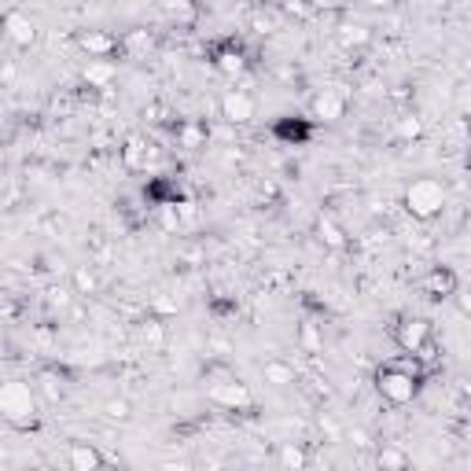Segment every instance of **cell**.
<instances>
[{"mask_svg":"<svg viewBox=\"0 0 471 471\" xmlns=\"http://www.w3.org/2000/svg\"><path fill=\"white\" fill-rule=\"evenodd\" d=\"M41 401L44 398H41L37 383L12 376L5 387H0V417H5L15 431H30L41 420Z\"/></svg>","mask_w":471,"mask_h":471,"instance_id":"6da1fadb","label":"cell"},{"mask_svg":"<svg viewBox=\"0 0 471 471\" xmlns=\"http://www.w3.org/2000/svg\"><path fill=\"white\" fill-rule=\"evenodd\" d=\"M203 387H207V401L225 409V412H255V390L225 365H210L203 369Z\"/></svg>","mask_w":471,"mask_h":471,"instance_id":"7a4b0ae2","label":"cell"},{"mask_svg":"<svg viewBox=\"0 0 471 471\" xmlns=\"http://www.w3.org/2000/svg\"><path fill=\"white\" fill-rule=\"evenodd\" d=\"M376 394L387 401V405H412L420 394V361H394V365H380L376 369Z\"/></svg>","mask_w":471,"mask_h":471,"instance_id":"3957f363","label":"cell"},{"mask_svg":"<svg viewBox=\"0 0 471 471\" xmlns=\"http://www.w3.org/2000/svg\"><path fill=\"white\" fill-rule=\"evenodd\" d=\"M401 207L412 221H435L446 214L449 207V188L446 181H438V177H417V181H409L405 192H401Z\"/></svg>","mask_w":471,"mask_h":471,"instance_id":"277c9868","label":"cell"},{"mask_svg":"<svg viewBox=\"0 0 471 471\" xmlns=\"http://www.w3.org/2000/svg\"><path fill=\"white\" fill-rule=\"evenodd\" d=\"M390 339L398 342L401 353H409V358H417L420 365H431L435 361V324L428 317H398L394 328H390Z\"/></svg>","mask_w":471,"mask_h":471,"instance_id":"5b68a950","label":"cell"},{"mask_svg":"<svg viewBox=\"0 0 471 471\" xmlns=\"http://www.w3.org/2000/svg\"><path fill=\"white\" fill-rule=\"evenodd\" d=\"M217 111H221V118L228 126H247L258 114V100L247 89H225L221 100H217Z\"/></svg>","mask_w":471,"mask_h":471,"instance_id":"8992f818","label":"cell"},{"mask_svg":"<svg viewBox=\"0 0 471 471\" xmlns=\"http://www.w3.org/2000/svg\"><path fill=\"white\" fill-rule=\"evenodd\" d=\"M346 111H350V96L339 92V89H321V92L310 100V118H313V122H324V126L342 122Z\"/></svg>","mask_w":471,"mask_h":471,"instance_id":"52a82bcc","label":"cell"},{"mask_svg":"<svg viewBox=\"0 0 471 471\" xmlns=\"http://www.w3.org/2000/svg\"><path fill=\"white\" fill-rule=\"evenodd\" d=\"M210 63L225 78H240V74H247V52L236 41H217V44H210Z\"/></svg>","mask_w":471,"mask_h":471,"instance_id":"ba28073f","label":"cell"},{"mask_svg":"<svg viewBox=\"0 0 471 471\" xmlns=\"http://www.w3.org/2000/svg\"><path fill=\"white\" fill-rule=\"evenodd\" d=\"M420 291L428 294L431 303H446V299H453V294L460 291V276L449 265H431L424 273V280H420Z\"/></svg>","mask_w":471,"mask_h":471,"instance_id":"9c48e42d","label":"cell"},{"mask_svg":"<svg viewBox=\"0 0 471 471\" xmlns=\"http://www.w3.org/2000/svg\"><path fill=\"white\" fill-rule=\"evenodd\" d=\"M159 162V148L148 140V137H126V144H122V166L130 169V173H144V169H151Z\"/></svg>","mask_w":471,"mask_h":471,"instance_id":"30bf717a","label":"cell"},{"mask_svg":"<svg viewBox=\"0 0 471 471\" xmlns=\"http://www.w3.org/2000/svg\"><path fill=\"white\" fill-rule=\"evenodd\" d=\"M273 137H276L280 144H287V148H303V144L313 140V118H294V114L276 118Z\"/></svg>","mask_w":471,"mask_h":471,"instance_id":"8fae6325","label":"cell"},{"mask_svg":"<svg viewBox=\"0 0 471 471\" xmlns=\"http://www.w3.org/2000/svg\"><path fill=\"white\" fill-rule=\"evenodd\" d=\"M78 48L89 59H111V55L122 52V37H114L111 30H82L78 34Z\"/></svg>","mask_w":471,"mask_h":471,"instance_id":"7c38bea8","label":"cell"},{"mask_svg":"<svg viewBox=\"0 0 471 471\" xmlns=\"http://www.w3.org/2000/svg\"><path fill=\"white\" fill-rule=\"evenodd\" d=\"M34 383H37V390H41V398H44L48 405H59V401L71 394V376H67L63 369H55V365H44V369L34 376Z\"/></svg>","mask_w":471,"mask_h":471,"instance_id":"4fadbf2b","label":"cell"},{"mask_svg":"<svg viewBox=\"0 0 471 471\" xmlns=\"http://www.w3.org/2000/svg\"><path fill=\"white\" fill-rule=\"evenodd\" d=\"M313 236H317V244H321L324 251H335V255H342V251L350 247V236H346V228L335 221V214H317Z\"/></svg>","mask_w":471,"mask_h":471,"instance_id":"5bb4252c","label":"cell"},{"mask_svg":"<svg viewBox=\"0 0 471 471\" xmlns=\"http://www.w3.org/2000/svg\"><path fill=\"white\" fill-rule=\"evenodd\" d=\"M5 30H8V41H12L15 48H30V44L37 41V23H34L26 12H19V8H12V12L5 15Z\"/></svg>","mask_w":471,"mask_h":471,"instance_id":"9a60e30c","label":"cell"},{"mask_svg":"<svg viewBox=\"0 0 471 471\" xmlns=\"http://www.w3.org/2000/svg\"><path fill=\"white\" fill-rule=\"evenodd\" d=\"M63 460H67L71 471H100V467L107 464V457H103L92 442H71Z\"/></svg>","mask_w":471,"mask_h":471,"instance_id":"2e32d148","label":"cell"},{"mask_svg":"<svg viewBox=\"0 0 471 471\" xmlns=\"http://www.w3.org/2000/svg\"><path fill=\"white\" fill-rule=\"evenodd\" d=\"M155 5L173 26H192L199 19V0H155Z\"/></svg>","mask_w":471,"mask_h":471,"instance_id":"e0dca14e","label":"cell"},{"mask_svg":"<svg viewBox=\"0 0 471 471\" xmlns=\"http://www.w3.org/2000/svg\"><path fill=\"white\" fill-rule=\"evenodd\" d=\"M173 137H177V144H181V148L199 151V148H207L210 130H207V122H199V118H185V122H177Z\"/></svg>","mask_w":471,"mask_h":471,"instance_id":"ac0fdd59","label":"cell"},{"mask_svg":"<svg viewBox=\"0 0 471 471\" xmlns=\"http://www.w3.org/2000/svg\"><path fill=\"white\" fill-rule=\"evenodd\" d=\"M155 44H159V37L144 26H133L122 34V55H130V59H148V52H155Z\"/></svg>","mask_w":471,"mask_h":471,"instance_id":"d6986e66","label":"cell"},{"mask_svg":"<svg viewBox=\"0 0 471 471\" xmlns=\"http://www.w3.org/2000/svg\"><path fill=\"white\" fill-rule=\"evenodd\" d=\"M262 380H265L269 387H276V390H287V387L299 383V372H294V365H287V361H280V358H269V361L262 365Z\"/></svg>","mask_w":471,"mask_h":471,"instance_id":"ffe728a7","label":"cell"},{"mask_svg":"<svg viewBox=\"0 0 471 471\" xmlns=\"http://www.w3.org/2000/svg\"><path fill=\"white\" fill-rule=\"evenodd\" d=\"M294 342H299L303 353L317 358V353H324V328H321L313 317H306V321L299 324V332H294Z\"/></svg>","mask_w":471,"mask_h":471,"instance_id":"44dd1931","label":"cell"},{"mask_svg":"<svg viewBox=\"0 0 471 471\" xmlns=\"http://www.w3.org/2000/svg\"><path fill=\"white\" fill-rule=\"evenodd\" d=\"M335 41L342 44V48H365L369 41H372V30L365 26V23H350V19H342L339 26H335Z\"/></svg>","mask_w":471,"mask_h":471,"instance_id":"7402d4cb","label":"cell"},{"mask_svg":"<svg viewBox=\"0 0 471 471\" xmlns=\"http://www.w3.org/2000/svg\"><path fill=\"white\" fill-rule=\"evenodd\" d=\"M114 78H118L114 59H89V67H85V85L89 89H111Z\"/></svg>","mask_w":471,"mask_h":471,"instance_id":"603a6c76","label":"cell"},{"mask_svg":"<svg viewBox=\"0 0 471 471\" xmlns=\"http://www.w3.org/2000/svg\"><path fill=\"white\" fill-rule=\"evenodd\" d=\"M276 460H280V467L303 471V467L310 464V449H306L303 442H280V449H276Z\"/></svg>","mask_w":471,"mask_h":471,"instance_id":"cb8c5ba5","label":"cell"},{"mask_svg":"<svg viewBox=\"0 0 471 471\" xmlns=\"http://www.w3.org/2000/svg\"><path fill=\"white\" fill-rule=\"evenodd\" d=\"M376 464H380L383 471H401V467H409V464H412V457H409L401 446L383 442V446L376 449Z\"/></svg>","mask_w":471,"mask_h":471,"instance_id":"d4e9b609","label":"cell"},{"mask_svg":"<svg viewBox=\"0 0 471 471\" xmlns=\"http://www.w3.org/2000/svg\"><path fill=\"white\" fill-rule=\"evenodd\" d=\"M137 335H140V342L151 346V350H162V346H166V324H162L159 317H144L140 328H137Z\"/></svg>","mask_w":471,"mask_h":471,"instance_id":"484cf974","label":"cell"},{"mask_svg":"<svg viewBox=\"0 0 471 471\" xmlns=\"http://www.w3.org/2000/svg\"><path fill=\"white\" fill-rule=\"evenodd\" d=\"M74 291L82 294V299H89V294L100 291V276H96L92 265H78V269H74Z\"/></svg>","mask_w":471,"mask_h":471,"instance_id":"4316f807","label":"cell"},{"mask_svg":"<svg viewBox=\"0 0 471 471\" xmlns=\"http://www.w3.org/2000/svg\"><path fill=\"white\" fill-rule=\"evenodd\" d=\"M103 417L114 420V424H130L133 420V405L126 398H111V401H103Z\"/></svg>","mask_w":471,"mask_h":471,"instance_id":"83f0119b","label":"cell"},{"mask_svg":"<svg viewBox=\"0 0 471 471\" xmlns=\"http://www.w3.org/2000/svg\"><path fill=\"white\" fill-rule=\"evenodd\" d=\"M420 133H424V122L417 114H401L398 118V137L401 140H420Z\"/></svg>","mask_w":471,"mask_h":471,"instance_id":"f1b7e54d","label":"cell"},{"mask_svg":"<svg viewBox=\"0 0 471 471\" xmlns=\"http://www.w3.org/2000/svg\"><path fill=\"white\" fill-rule=\"evenodd\" d=\"M453 303H457V310H460V313H464L467 321H471V287H467V291L460 287V291L453 294Z\"/></svg>","mask_w":471,"mask_h":471,"instance_id":"f546056e","label":"cell"},{"mask_svg":"<svg viewBox=\"0 0 471 471\" xmlns=\"http://www.w3.org/2000/svg\"><path fill=\"white\" fill-rule=\"evenodd\" d=\"M365 8H372V12H387V8H394L398 0H361Z\"/></svg>","mask_w":471,"mask_h":471,"instance_id":"4dcf8cb0","label":"cell"},{"mask_svg":"<svg viewBox=\"0 0 471 471\" xmlns=\"http://www.w3.org/2000/svg\"><path fill=\"white\" fill-rule=\"evenodd\" d=\"M460 394H464V405H467V412H471V380H464V383H460Z\"/></svg>","mask_w":471,"mask_h":471,"instance_id":"1f68e13d","label":"cell"},{"mask_svg":"<svg viewBox=\"0 0 471 471\" xmlns=\"http://www.w3.org/2000/svg\"><path fill=\"white\" fill-rule=\"evenodd\" d=\"M353 446H369V435L365 431H353Z\"/></svg>","mask_w":471,"mask_h":471,"instance_id":"d6a6232c","label":"cell"}]
</instances>
